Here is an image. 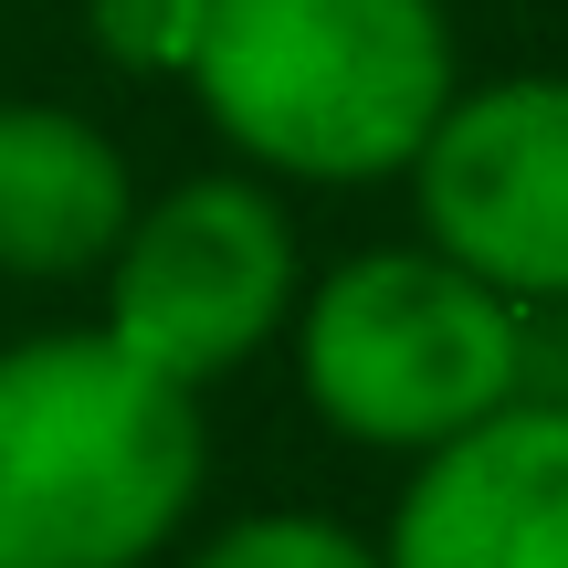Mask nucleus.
<instances>
[{"mask_svg":"<svg viewBox=\"0 0 568 568\" xmlns=\"http://www.w3.org/2000/svg\"><path fill=\"white\" fill-rule=\"evenodd\" d=\"M126 222H138V180L105 126H84L74 105H0V274H95L126 243Z\"/></svg>","mask_w":568,"mask_h":568,"instance_id":"obj_7","label":"nucleus"},{"mask_svg":"<svg viewBox=\"0 0 568 568\" xmlns=\"http://www.w3.org/2000/svg\"><path fill=\"white\" fill-rule=\"evenodd\" d=\"M84 32H95V53L126 63V74H190L201 0H84Z\"/></svg>","mask_w":568,"mask_h":568,"instance_id":"obj_9","label":"nucleus"},{"mask_svg":"<svg viewBox=\"0 0 568 568\" xmlns=\"http://www.w3.org/2000/svg\"><path fill=\"white\" fill-rule=\"evenodd\" d=\"M201 389L105 326L0 347V568H138L201 506Z\"/></svg>","mask_w":568,"mask_h":568,"instance_id":"obj_1","label":"nucleus"},{"mask_svg":"<svg viewBox=\"0 0 568 568\" xmlns=\"http://www.w3.org/2000/svg\"><path fill=\"white\" fill-rule=\"evenodd\" d=\"M201 116L274 180H400L453 105L443 0H201Z\"/></svg>","mask_w":568,"mask_h":568,"instance_id":"obj_2","label":"nucleus"},{"mask_svg":"<svg viewBox=\"0 0 568 568\" xmlns=\"http://www.w3.org/2000/svg\"><path fill=\"white\" fill-rule=\"evenodd\" d=\"M410 190L432 253L485 274L506 305H568V74L453 84Z\"/></svg>","mask_w":568,"mask_h":568,"instance_id":"obj_5","label":"nucleus"},{"mask_svg":"<svg viewBox=\"0 0 568 568\" xmlns=\"http://www.w3.org/2000/svg\"><path fill=\"white\" fill-rule=\"evenodd\" d=\"M295 379L326 432L368 453H432L516 400L527 326L453 253H347L295 316Z\"/></svg>","mask_w":568,"mask_h":568,"instance_id":"obj_3","label":"nucleus"},{"mask_svg":"<svg viewBox=\"0 0 568 568\" xmlns=\"http://www.w3.org/2000/svg\"><path fill=\"white\" fill-rule=\"evenodd\" d=\"M190 568H379V548L347 537L337 516H295L284 506V516H232Z\"/></svg>","mask_w":568,"mask_h":568,"instance_id":"obj_8","label":"nucleus"},{"mask_svg":"<svg viewBox=\"0 0 568 568\" xmlns=\"http://www.w3.org/2000/svg\"><path fill=\"white\" fill-rule=\"evenodd\" d=\"M379 568H568V410L506 400L432 443L389 506Z\"/></svg>","mask_w":568,"mask_h":568,"instance_id":"obj_6","label":"nucleus"},{"mask_svg":"<svg viewBox=\"0 0 568 568\" xmlns=\"http://www.w3.org/2000/svg\"><path fill=\"white\" fill-rule=\"evenodd\" d=\"M295 316V222L253 180H180L105 253V337L180 389H211Z\"/></svg>","mask_w":568,"mask_h":568,"instance_id":"obj_4","label":"nucleus"}]
</instances>
